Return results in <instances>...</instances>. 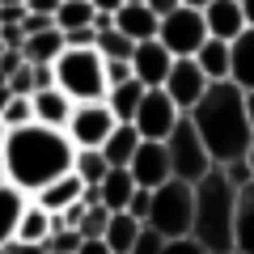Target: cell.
<instances>
[{
    "instance_id": "cell-1",
    "label": "cell",
    "mask_w": 254,
    "mask_h": 254,
    "mask_svg": "<svg viewBox=\"0 0 254 254\" xmlns=\"http://www.w3.org/2000/svg\"><path fill=\"white\" fill-rule=\"evenodd\" d=\"M72 140L64 136V127L47 123H21L4 131L0 144V161H4V182L17 187L21 195H34L47 182L72 170Z\"/></svg>"
},
{
    "instance_id": "cell-2",
    "label": "cell",
    "mask_w": 254,
    "mask_h": 254,
    "mask_svg": "<svg viewBox=\"0 0 254 254\" xmlns=\"http://www.w3.org/2000/svg\"><path fill=\"white\" fill-rule=\"evenodd\" d=\"M195 136L203 140L212 165H229V161H242L250 153V123H246V98L233 81H208L203 98L187 110Z\"/></svg>"
},
{
    "instance_id": "cell-3",
    "label": "cell",
    "mask_w": 254,
    "mask_h": 254,
    "mask_svg": "<svg viewBox=\"0 0 254 254\" xmlns=\"http://www.w3.org/2000/svg\"><path fill=\"white\" fill-rule=\"evenodd\" d=\"M195 190V208H190V233L208 254H233V203L237 187L225 178L220 165H212L199 182H190Z\"/></svg>"
},
{
    "instance_id": "cell-4",
    "label": "cell",
    "mask_w": 254,
    "mask_h": 254,
    "mask_svg": "<svg viewBox=\"0 0 254 254\" xmlns=\"http://www.w3.org/2000/svg\"><path fill=\"white\" fill-rule=\"evenodd\" d=\"M55 89L72 102H102L106 98V60L93 47H64L51 64Z\"/></svg>"
},
{
    "instance_id": "cell-5",
    "label": "cell",
    "mask_w": 254,
    "mask_h": 254,
    "mask_svg": "<svg viewBox=\"0 0 254 254\" xmlns=\"http://www.w3.org/2000/svg\"><path fill=\"white\" fill-rule=\"evenodd\" d=\"M190 208H195V190L182 178H165L161 187H153L144 225L157 229L161 237H187L190 233Z\"/></svg>"
},
{
    "instance_id": "cell-6",
    "label": "cell",
    "mask_w": 254,
    "mask_h": 254,
    "mask_svg": "<svg viewBox=\"0 0 254 254\" xmlns=\"http://www.w3.org/2000/svg\"><path fill=\"white\" fill-rule=\"evenodd\" d=\"M165 153H170V174L182 182H199L203 174L212 170V157L203 148V140L195 136V127H190L187 115H178L174 131L165 136Z\"/></svg>"
},
{
    "instance_id": "cell-7",
    "label": "cell",
    "mask_w": 254,
    "mask_h": 254,
    "mask_svg": "<svg viewBox=\"0 0 254 254\" xmlns=\"http://www.w3.org/2000/svg\"><path fill=\"white\" fill-rule=\"evenodd\" d=\"M208 38V26H203V9H190V4H178L174 13H165L157 21V43L178 60V55H195L199 43Z\"/></svg>"
},
{
    "instance_id": "cell-8",
    "label": "cell",
    "mask_w": 254,
    "mask_h": 254,
    "mask_svg": "<svg viewBox=\"0 0 254 254\" xmlns=\"http://www.w3.org/2000/svg\"><path fill=\"white\" fill-rule=\"evenodd\" d=\"M115 131V115L106 110V102H76L64 136L72 140V148H102V140Z\"/></svg>"
},
{
    "instance_id": "cell-9",
    "label": "cell",
    "mask_w": 254,
    "mask_h": 254,
    "mask_svg": "<svg viewBox=\"0 0 254 254\" xmlns=\"http://www.w3.org/2000/svg\"><path fill=\"white\" fill-rule=\"evenodd\" d=\"M178 115L182 110L170 102L165 89H144L136 115H131V127L140 131V140H165L174 131V123H178Z\"/></svg>"
},
{
    "instance_id": "cell-10",
    "label": "cell",
    "mask_w": 254,
    "mask_h": 254,
    "mask_svg": "<svg viewBox=\"0 0 254 254\" xmlns=\"http://www.w3.org/2000/svg\"><path fill=\"white\" fill-rule=\"evenodd\" d=\"M161 89L170 93V102L182 110V115H187V110L203 98V89H208V76H203V68L190 60V55H178V60L170 64V72H165Z\"/></svg>"
},
{
    "instance_id": "cell-11",
    "label": "cell",
    "mask_w": 254,
    "mask_h": 254,
    "mask_svg": "<svg viewBox=\"0 0 254 254\" xmlns=\"http://www.w3.org/2000/svg\"><path fill=\"white\" fill-rule=\"evenodd\" d=\"M127 174H131V182L144 187V190H153V187H161L165 178H174L165 140H140L136 153H131V161H127Z\"/></svg>"
},
{
    "instance_id": "cell-12",
    "label": "cell",
    "mask_w": 254,
    "mask_h": 254,
    "mask_svg": "<svg viewBox=\"0 0 254 254\" xmlns=\"http://www.w3.org/2000/svg\"><path fill=\"white\" fill-rule=\"evenodd\" d=\"M131 76H136L144 89H161V81H165V72H170V64H174V55L165 51L157 38H144V43H136L131 47Z\"/></svg>"
},
{
    "instance_id": "cell-13",
    "label": "cell",
    "mask_w": 254,
    "mask_h": 254,
    "mask_svg": "<svg viewBox=\"0 0 254 254\" xmlns=\"http://www.w3.org/2000/svg\"><path fill=\"white\" fill-rule=\"evenodd\" d=\"M203 26H208L212 38H225V43H233V38L246 30V21H242V4H237V0H208V4H203Z\"/></svg>"
},
{
    "instance_id": "cell-14",
    "label": "cell",
    "mask_w": 254,
    "mask_h": 254,
    "mask_svg": "<svg viewBox=\"0 0 254 254\" xmlns=\"http://www.w3.org/2000/svg\"><path fill=\"white\" fill-rule=\"evenodd\" d=\"M233 254H254V178L237 187L233 203Z\"/></svg>"
},
{
    "instance_id": "cell-15",
    "label": "cell",
    "mask_w": 254,
    "mask_h": 254,
    "mask_svg": "<svg viewBox=\"0 0 254 254\" xmlns=\"http://www.w3.org/2000/svg\"><path fill=\"white\" fill-rule=\"evenodd\" d=\"M229 81H233L242 93L254 89V30L250 26L229 43Z\"/></svg>"
},
{
    "instance_id": "cell-16",
    "label": "cell",
    "mask_w": 254,
    "mask_h": 254,
    "mask_svg": "<svg viewBox=\"0 0 254 254\" xmlns=\"http://www.w3.org/2000/svg\"><path fill=\"white\" fill-rule=\"evenodd\" d=\"M76 102L68 98V93H60L55 85H47V89H34L30 93V110H34V123H47V127H64L68 123V115H72Z\"/></svg>"
},
{
    "instance_id": "cell-17",
    "label": "cell",
    "mask_w": 254,
    "mask_h": 254,
    "mask_svg": "<svg viewBox=\"0 0 254 254\" xmlns=\"http://www.w3.org/2000/svg\"><path fill=\"white\" fill-rule=\"evenodd\" d=\"M81 190H85V182L76 178L72 170H68V174H60L55 182H47L43 190H34L30 199H34L38 208H47V212H64L68 203H76V199H81Z\"/></svg>"
},
{
    "instance_id": "cell-18",
    "label": "cell",
    "mask_w": 254,
    "mask_h": 254,
    "mask_svg": "<svg viewBox=\"0 0 254 254\" xmlns=\"http://www.w3.org/2000/svg\"><path fill=\"white\" fill-rule=\"evenodd\" d=\"M115 30L127 34L131 43H144V38H157V17L148 4H123L115 13Z\"/></svg>"
},
{
    "instance_id": "cell-19",
    "label": "cell",
    "mask_w": 254,
    "mask_h": 254,
    "mask_svg": "<svg viewBox=\"0 0 254 254\" xmlns=\"http://www.w3.org/2000/svg\"><path fill=\"white\" fill-rule=\"evenodd\" d=\"M136 144H140V131H136V127H131V123H115V131L102 140V157H106L110 170H127Z\"/></svg>"
},
{
    "instance_id": "cell-20",
    "label": "cell",
    "mask_w": 254,
    "mask_h": 254,
    "mask_svg": "<svg viewBox=\"0 0 254 254\" xmlns=\"http://www.w3.org/2000/svg\"><path fill=\"white\" fill-rule=\"evenodd\" d=\"M140 98H144V85L131 76V81H119V85H110L106 89V110L115 115V123H131V115H136V106H140Z\"/></svg>"
},
{
    "instance_id": "cell-21",
    "label": "cell",
    "mask_w": 254,
    "mask_h": 254,
    "mask_svg": "<svg viewBox=\"0 0 254 254\" xmlns=\"http://www.w3.org/2000/svg\"><path fill=\"white\" fill-rule=\"evenodd\" d=\"M190 60L203 68L208 81H229V43H225V38H212V34H208Z\"/></svg>"
},
{
    "instance_id": "cell-22",
    "label": "cell",
    "mask_w": 254,
    "mask_h": 254,
    "mask_svg": "<svg viewBox=\"0 0 254 254\" xmlns=\"http://www.w3.org/2000/svg\"><path fill=\"white\" fill-rule=\"evenodd\" d=\"M136 233H140V220L136 216H127V212H110L106 229H102V242H106L110 254H131Z\"/></svg>"
},
{
    "instance_id": "cell-23",
    "label": "cell",
    "mask_w": 254,
    "mask_h": 254,
    "mask_svg": "<svg viewBox=\"0 0 254 254\" xmlns=\"http://www.w3.org/2000/svg\"><path fill=\"white\" fill-rule=\"evenodd\" d=\"M131 190H136V182H131L127 170H106V178L98 182V203L110 208V212H123L127 199H131Z\"/></svg>"
},
{
    "instance_id": "cell-24",
    "label": "cell",
    "mask_w": 254,
    "mask_h": 254,
    "mask_svg": "<svg viewBox=\"0 0 254 254\" xmlns=\"http://www.w3.org/2000/svg\"><path fill=\"white\" fill-rule=\"evenodd\" d=\"M47 237H51V212L38 208L34 199H26V208H21V220H17V233H13V242H34L43 246Z\"/></svg>"
},
{
    "instance_id": "cell-25",
    "label": "cell",
    "mask_w": 254,
    "mask_h": 254,
    "mask_svg": "<svg viewBox=\"0 0 254 254\" xmlns=\"http://www.w3.org/2000/svg\"><path fill=\"white\" fill-rule=\"evenodd\" d=\"M64 51V34L60 30H43V34H26L21 38V60L26 64H55V55Z\"/></svg>"
},
{
    "instance_id": "cell-26",
    "label": "cell",
    "mask_w": 254,
    "mask_h": 254,
    "mask_svg": "<svg viewBox=\"0 0 254 254\" xmlns=\"http://www.w3.org/2000/svg\"><path fill=\"white\" fill-rule=\"evenodd\" d=\"M30 195H21L17 187H9V182H0V246L13 242V233H17V220H21V208H26Z\"/></svg>"
},
{
    "instance_id": "cell-27",
    "label": "cell",
    "mask_w": 254,
    "mask_h": 254,
    "mask_svg": "<svg viewBox=\"0 0 254 254\" xmlns=\"http://www.w3.org/2000/svg\"><path fill=\"white\" fill-rule=\"evenodd\" d=\"M106 157H102V148H76L72 153V174L85 182V187H98L102 178H106Z\"/></svg>"
},
{
    "instance_id": "cell-28",
    "label": "cell",
    "mask_w": 254,
    "mask_h": 254,
    "mask_svg": "<svg viewBox=\"0 0 254 254\" xmlns=\"http://www.w3.org/2000/svg\"><path fill=\"white\" fill-rule=\"evenodd\" d=\"M81 26H93V4L89 0H60L55 9V30H81Z\"/></svg>"
},
{
    "instance_id": "cell-29",
    "label": "cell",
    "mask_w": 254,
    "mask_h": 254,
    "mask_svg": "<svg viewBox=\"0 0 254 254\" xmlns=\"http://www.w3.org/2000/svg\"><path fill=\"white\" fill-rule=\"evenodd\" d=\"M131 47H136V43H131L127 34H119L115 26L98 30V38H93V51H98L102 60H131Z\"/></svg>"
},
{
    "instance_id": "cell-30",
    "label": "cell",
    "mask_w": 254,
    "mask_h": 254,
    "mask_svg": "<svg viewBox=\"0 0 254 254\" xmlns=\"http://www.w3.org/2000/svg\"><path fill=\"white\" fill-rule=\"evenodd\" d=\"M0 123H4V127H21V123H34V110H30V98L13 93V98L4 102V110H0Z\"/></svg>"
},
{
    "instance_id": "cell-31",
    "label": "cell",
    "mask_w": 254,
    "mask_h": 254,
    "mask_svg": "<svg viewBox=\"0 0 254 254\" xmlns=\"http://www.w3.org/2000/svg\"><path fill=\"white\" fill-rule=\"evenodd\" d=\"M106 220H110V208H102V203H89V208H85V216H81V225H76V233H81V237H102Z\"/></svg>"
},
{
    "instance_id": "cell-32",
    "label": "cell",
    "mask_w": 254,
    "mask_h": 254,
    "mask_svg": "<svg viewBox=\"0 0 254 254\" xmlns=\"http://www.w3.org/2000/svg\"><path fill=\"white\" fill-rule=\"evenodd\" d=\"M170 242V237H161L157 229H148V225H140V233H136V242H131V254H161V246Z\"/></svg>"
},
{
    "instance_id": "cell-33",
    "label": "cell",
    "mask_w": 254,
    "mask_h": 254,
    "mask_svg": "<svg viewBox=\"0 0 254 254\" xmlns=\"http://www.w3.org/2000/svg\"><path fill=\"white\" fill-rule=\"evenodd\" d=\"M47 250H60V254H76V246H81V233L76 229H55L51 237H47Z\"/></svg>"
},
{
    "instance_id": "cell-34",
    "label": "cell",
    "mask_w": 254,
    "mask_h": 254,
    "mask_svg": "<svg viewBox=\"0 0 254 254\" xmlns=\"http://www.w3.org/2000/svg\"><path fill=\"white\" fill-rule=\"evenodd\" d=\"M148 199H153V190H144V187H136V190H131V199H127V216H136L140 220V225H144V216H148Z\"/></svg>"
},
{
    "instance_id": "cell-35",
    "label": "cell",
    "mask_w": 254,
    "mask_h": 254,
    "mask_svg": "<svg viewBox=\"0 0 254 254\" xmlns=\"http://www.w3.org/2000/svg\"><path fill=\"white\" fill-rule=\"evenodd\" d=\"M161 254H208V250H203L195 237H170V242L161 246Z\"/></svg>"
},
{
    "instance_id": "cell-36",
    "label": "cell",
    "mask_w": 254,
    "mask_h": 254,
    "mask_svg": "<svg viewBox=\"0 0 254 254\" xmlns=\"http://www.w3.org/2000/svg\"><path fill=\"white\" fill-rule=\"evenodd\" d=\"M17 26H21V34H43V30L55 26V17H47V13H26Z\"/></svg>"
},
{
    "instance_id": "cell-37",
    "label": "cell",
    "mask_w": 254,
    "mask_h": 254,
    "mask_svg": "<svg viewBox=\"0 0 254 254\" xmlns=\"http://www.w3.org/2000/svg\"><path fill=\"white\" fill-rule=\"evenodd\" d=\"M98 30L93 26H81V30H64V47H93Z\"/></svg>"
},
{
    "instance_id": "cell-38",
    "label": "cell",
    "mask_w": 254,
    "mask_h": 254,
    "mask_svg": "<svg viewBox=\"0 0 254 254\" xmlns=\"http://www.w3.org/2000/svg\"><path fill=\"white\" fill-rule=\"evenodd\" d=\"M119 81H131V64L127 60H106V89Z\"/></svg>"
},
{
    "instance_id": "cell-39",
    "label": "cell",
    "mask_w": 254,
    "mask_h": 254,
    "mask_svg": "<svg viewBox=\"0 0 254 254\" xmlns=\"http://www.w3.org/2000/svg\"><path fill=\"white\" fill-rule=\"evenodd\" d=\"M220 170H225V178L233 182V187H246V182L254 178V174H250V165H246V157H242V161H229V165H220Z\"/></svg>"
},
{
    "instance_id": "cell-40",
    "label": "cell",
    "mask_w": 254,
    "mask_h": 254,
    "mask_svg": "<svg viewBox=\"0 0 254 254\" xmlns=\"http://www.w3.org/2000/svg\"><path fill=\"white\" fill-rule=\"evenodd\" d=\"M21 26H0V47H4V51H21Z\"/></svg>"
},
{
    "instance_id": "cell-41",
    "label": "cell",
    "mask_w": 254,
    "mask_h": 254,
    "mask_svg": "<svg viewBox=\"0 0 254 254\" xmlns=\"http://www.w3.org/2000/svg\"><path fill=\"white\" fill-rule=\"evenodd\" d=\"M30 76H34V89H47V85H55L51 64H30Z\"/></svg>"
},
{
    "instance_id": "cell-42",
    "label": "cell",
    "mask_w": 254,
    "mask_h": 254,
    "mask_svg": "<svg viewBox=\"0 0 254 254\" xmlns=\"http://www.w3.org/2000/svg\"><path fill=\"white\" fill-rule=\"evenodd\" d=\"M26 17V4H0V26H17Z\"/></svg>"
},
{
    "instance_id": "cell-43",
    "label": "cell",
    "mask_w": 254,
    "mask_h": 254,
    "mask_svg": "<svg viewBox=\"0 0 254 254\" xmlns=\"http://www.w3.org/2000/svg\"><path fill=\"white\" fill-rule=\"evenodd\" d=\"M0 250H4V254H47V246H34V242H4Z\"/></svg>"
},
{
    "instance_id": "cell-44",
    "label": "cell",
    "mask_w": 254,
    "mask_h": 254,
    "mask_svg": "<svg viewBox=\"0 0 254 254\" xmlns=\"http://www.w3.org/2000/svg\"><path fill=\"white\" fill-rule=\"evenodd\" d=\"M26 4V13H47V17H55V9H60V0H21Z\"/></svg>"
},
{
    "instance_id": "cell-45",
    "label": "cell",
    "mask_w": 254,
    "mask_h": 254,
    "mask_svg": "<svg viewBox=\"0 0 254 254\" xmlns=\"http://www.w3.org/2000/svg\"><path fill=\"white\" fill-rule=\"evenodd\" d=\"M76 254H110V250H106V242H102V237H81Z\"/></svg>"
},
{
    "instance_id": "cell-46",
    "label": "cell",
    "mask_w": 254,
    "mask_h": 254,
    "mask_svg": "<svg viewBox=\"0 0 254 254\" xmlns=\"http://www.w3.org/2000/svg\"><path fill=\"white\" fill-rule=\"evenodd\" d=\"M144 4H148V9H153V17H157V21H161V17H165V13H174V9H178L182 0H144Z\"/></svg>"
},
{
    "instance_id": "cell-47",
    "label": "cell",
    "mask_w": 254,
    "mask_h": 254,
    "mask_svg": "<svg viewBox=\"0 0 254 254\" xmlns=\"http://www.w3.org/2000/svg\"><path fill=\"white\" fill-rule=\"evenodd\" d=\"M237 4H242V21L254 30V0H237Z\"/></svg>"
},
{
    "instance_id": "cell-48",
    "label": "cell",
    "mask_w": 254,
    "mask_h": 254,
    "mask_svg": "<svg viewBox=\"0 0 254 254\" xmlns=\"http://www.w3.org/2000/svg\"><path fill=\"white\" fill-rule=\"evenodd\" d=\"M242 98H246V123H250V131H254V89L242 93Z\"/></svg>"
},
{
    "instance_id": "cell-49",
    "label": "cell",
    "mask_w": 254,
    "mask_h": 254,
    "mask_svg": "<svg viewBox=\"0 0 254 254\" xmlns=\"http://www.w3.org/2000/svg\"><path fill=\"white\" fill-rule=\"evenodd\" d=\"M13 93H9V85H0V110H4V102H9Z\"/></svg>"
},
{
    "instance_id": "cell-50",
    "label": "cell",
    "mask_w": 254,
    "mask_h": 254,
    "mask_svg": "<svg viewBox=\"0 0 254 254\" xmlns=\"http://www.w3.org/2000/svg\"><path fill=\"white\" fill-rule=\"evenodd\" d=\"M246 165H250V174H254V140H250V153H246Z\"/></svg>"
},
{
    "instance_id": "cell-51",
    "label": "cell",
    "mask_w": 254,
    "mask_h": 254,
    "mask_svg": "<svg viewBox=\"0 0 254 254\" xmlns=\"http://www.w3.org/2000/svg\"><path fill=\"white\" fill-rule=\"evenodd\" d=\"M182 4H190V9H203V4H208V0H182Z\"/></svg>"
},
{
    "instance_id": "cell-52",
    "label": "cell",
    "mask_w": 254,
    "mask_h": 254,
    "mask_svg": "<svg viewBox=\"0 0 254 254\" xmlns=\"http://www.w3.org/2000/svg\"><path fill=\"white\" fill-rule=\"evenodd\" d=\"M4 131H9V127H4V123H0V144H4Z\"/></svg>"
},
{
    "instance_id": "cell-53",
    "label": "cell",
    "mask_w": 254,
    "mask_h": 254,
    "mask_svg": "<svg viewBox=\"0 0 254 254\" xmlns=\"http://www.w3.org/2000/svg\"><path fill=\"white\" fill-rule=\"evenodd\" d=\"M123 4H144V0H123Z\"/></svg>"
},
{
    "instance_id": "cell-54",
    "label": "cell",
    "mask_w": 254,
    "mask_h": 254,
    "mask_svg": "<svg viewBox=\"0 0 254 254\" xmlns=\"http://www.w3.org/2000/svg\"><path fill=\"white\" fill-rule=\"evenodd\" d=\"M0 182H4V161H0Z\"/></svg>"
},
{
    "instance_id": "cell-55",
    "label": "cell",
    "mask_w": 254,
    "mask_h": 254,
    "mask_svg": "<svg viewBox=\"0 0 254 254\" xmlns=\"http://www.w3.org/2000/svg\"><path fill=\"white\" fill-rule=\"evenodd\" d=\"M47 254H60V250H47Z\"/></svg>"
},
{
    "instance_id": "cell-56",
    "label": "cell",
    "mask_w": 254,
    "mask_h": 254,
    "mask_svg": "<svg viewBox=\"0 0 254 254\" xmlns=\"http://www.w3.org/2000/svg\"><path fill=\"white\" fill-rule=\"evenodd\" d=\"M0 254H4V250H0Z\"/></svg>"
}]
</instances>
